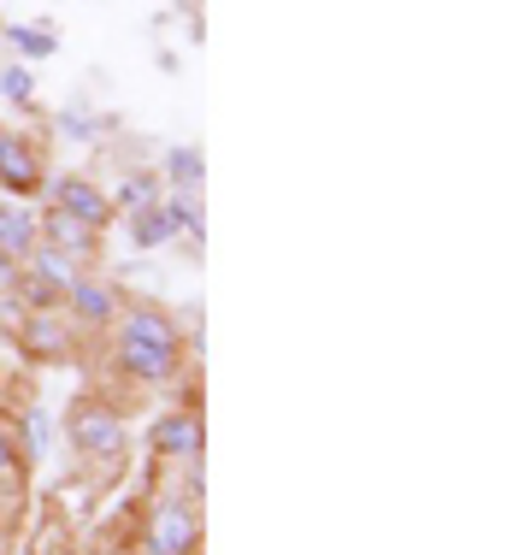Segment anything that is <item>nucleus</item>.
I'll return each mask as SVG.
<instances>
[{"label": "nucleus", "mask_w": 507, "mask_h": 555, "mask_svg": "<svg viewBox=\"0 0 507 555\" xmlns=\"http://www.w3.org/2000/svg\"><path fill=\"white\" fill-rule=\"evenodd\" d=\"M148 195H154L148 178H130V183H125V202H148Z\"/></svg>", "instance_id": "nucleus-16"}, {"label": "nucleus", "mask_w": 507, "mask_h": 555, "mask_svg": "<svg viewBox=\"0 0 507 555\" xmlns=\"http://www.w3.org/2000/svg\"><path fill=\"white\" fill-rule=\"evenodd\" d=\"M72 301L83 320H106L113 313V289H101V284H72Z\"/></svg>", "instance_id": "nucleus-10"}, {"label": "nucleus", "mask_w": 507, "mask_h": 555, "mask_svg": "<svg viewBox=\"0 0 507 555\" xmlns=\"http://www.w3.org/2000/svg\"><path fill=\"white\" fill-rule=\"evenodd\" d=\"M202 485H183V491L159 496L154 502V520H148V555H190L195 538H202Z\"/></svg>", "instance_id": "nucleus-2"}, {"label": "nucleus", "mask_w": 507, "mask_h": 555, "mask_svg": "<svg viewBox=\"0 0 507 555\" xmlns=\"http://www.w3.org/2000/svg\"><path fill=\"white\" fill-rule=\"evenodd\" d=\"M60 343H65V337L53 332L48 320H36V325H30V349H42V354H53V349H60Z\"/></svg>", "instance_id": "nucleus-14"}, {"label": "nucleus", "mask_w": 507, "mask_h": 555, "mask_svg": "<svg viewBox=\"0 0 507 555\" xmlns=\"http://www.w3.org/2000/svg\"><path fill=\"white\" fill-rule=\"evenodd\" d=\"M48 236H53V255H89V248H95V236H89L72 214H53L48 219Z\"/></svg>", "instance_id": "nucleus-7"}, {"label": "nucleus", "mask_w": 507, "mask_h": 555, "mask_svg": "<svg viewBox=\"0 0 507 555\" xmlns=\"http://www.w3.org/2000/svg\"><path fill=\"white\" fill-rule=\"evenodd\" d=\"M118 361H125V373L148 378V385H166V378L178 373V361H183L178 332H171L159 313H130L125 337H118Z\"/></svg>", "instance_id": "nucleus-1"}, {"label": "nucleus", "mask_w": 507, "mask_h": 555, "mask_svg": "<svg viewBox=\"0 0 507 555\" xmlns=\"http://www.w3.org/2000/svg\"><path fill=\"white\" fill-rule=\"evenodd\" d=\"M18 289H24V301H36V308H60V296H65V289L53 284V278H42V272H24Z\"/></svg>", "instance_id": "nucleus-11"}, {"label": "nucleus", "mask_w": 507, "mask_h": 555, "mask_svg": "<svg viewBox=\"0 0 507 555\" xmlns=\"http://www.w3.org/2000/svg\"><path fill=\"white\" fill-rule=\"evenodd\" d=\"M65 438H72L77 455L89 461H118L125 455V426H118V414H106V408H72V420H65Z\"/></svg>", "instance_id": "nucleus-3"}, {"label": "nucleus", "mask_w": 507, "mask_h": 555, "mask_svg": "<svg viewBox=\"0 0 507 555\" xmlns=\"http://www.w3.org/2000/svg\"><path fill=\"white\" fill-rule=\"evenodd\" d=\"M171 178H178V183H195V178H202V154H195V149H178V154H171Z\"/></svg>", "instance_id": "nucleus-13"}, {"label": "nucleus", "mask_w": 507, "mask_h": 555, "mask_svg": "<svg viewBox=\"0 0 507 555\" xmlns=\"http://www.w3.org/2000/svg\"><path fill=\"white\" fill-rule=\"evenodd\" d=\"M60 207H65L77 224H106V202L89 190L83 178H65V183H60Z\"/></svg>", "instance_id": "nucleus-6"}, {"label": "nucleus", "mask_w": 507, "mask_h": 555, "mask_svg": "<svg viewBox=\"0 0 507 555\" xmlns=\"http://www.w3.org/2000/svg\"><path fill=\"white\" fill-rule=\"evenodd\" d=\"M148 443H154L159 461H195L202 455V420L195 414H166V420H154Z\"/></svg>", "instance_id": "nucleus-4"}, {"label": "nucleus", "mask_w": 507, "mask_h": 555, "mask_svg": "<svg viewBox=\"0 0 507 555\" xmlns=\"http://www.w3.org/2000/svg\"><path fill=\"white\" fill-rule=\"evenodd\" d=\"M12 42H18V48H24V54H30V60L53 54V36H48V30H30V24H18V30H12Z\"/></svg>", "instance_id": "nucleus-12"}, {"label": "nucleus", "mask_w": 507, "mask_h": 555, "mask_svg": "<svg viewBox=\"0 0 507 555\" xmlns=\"http://www.w3.org/2000/svg\"><path fill=\"white\" fill-rule=\"evenodd\" d=\"M0 183L6 190H18V195H30L36 183H42V166H36V154L24 149V142H0Z\"/></svg>", "instance_id": "nucleus-5"}, {"label": "nucleus", "mask_w": 507, "mask_h": 555, "mask_svg": "<svg viewBox=\"0 0 507 555\" xmlns=\"http://www.w3.org/2000/svg\"><path fill=\"white\" fill-rule=\"evenodd\" d=\"M0 89H6L12 101H24V95H30V72H6V77H0Z\"/></svg>", "instance_id": "nucleus-15"}, {"label": "nucleus", "mask_w": 507, "mask_h": 555, "mask_svg": "<svg viewBox=\"0 0 507 555\" xmlns=\"http://www.w3.org/2000/svg\"><path fill=\"white\" fill-rule=\"evenodd\" d=\"M130 231H136V243H142V248H159V243H171V231H178V224H171L166 207H142Z\"/></svg>", "instance_id": "nucleus-9"}, {"label": "nucleus", "mask_w": 507, "mask_h": 555, "mask_svg": "<svg viewBox=\"0 0 507 555\" xmlns=\"http://www.w3.org/2000/svg\"><path fill=\"white\" fill-rule=\"evenodd\" d=\"M36 248V224L12 207H0V255H30Z\"/></svg>", "instance_id": "nucleus-8"}]
</instances>
